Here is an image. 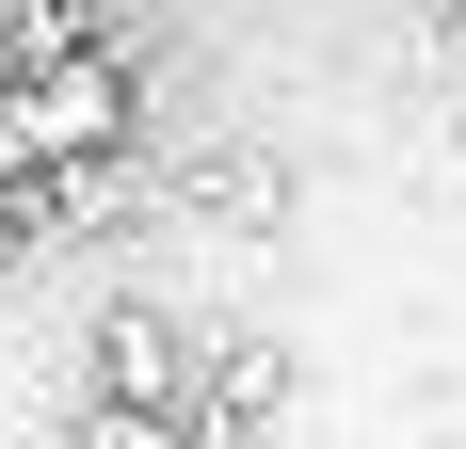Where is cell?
<instances>
[{
	"instance_id": "cell-2",
	"label": "cell",
	"mask_w": 466,
	"mask_h": 449,
	"mask_svg": "<svg viewBox=\"0 0 466 449\" xmlns=\"http://www.w3.org/2000/svg\"><path fill=\"white\" fill-rule=\"evenodd\" d=\"M96 402L193 417V321L177 305H113V321H96Z\"/></svg>"
},
{
	"instance_id": "cell-4",
	"label": "cell",
	"mask_w": 466,
	"mask_h": 449,
	"mask_svg": "<svg viewBox=\"0 0 466 449\" xmlns=\"http://www.w3.org/2000/svg\"><path fill=\"white\" fill-rule=\"evenodd\" d=\"M451 65H466V0H451Z\"/></svg>"
},
{
	"instance_id": "cell-3",
	"label": "cell",
	"mask_w": 466,
	"mask_h": 449,
	"mask_svg": "<svg viewBox=\"0 0 466 449\" xmlns=\"http://www.w3.org/2000/svg\"><path fill=\"white\" fill-rule=\"evenodd\" d=\"M65 449H193V417H145V402H81Z\"/></svg>"
},
{
	"instance_id": "cell-1",
	"label": "cell",
	"mask_w": 466,
	"mask_h": 449,
	"mask_svg": "<svg viewBox=\"0 0 466 449\" xmlns=\"http://www.w3.org/2000/svg\"><path fill=\"white\" fill-rule=\"evenodd\" d=\"M0 113L33 145V177H81V161L129 145V65H113V48H65V65H33V81L0 96Z\"/></svg>"
}]
</instances>
